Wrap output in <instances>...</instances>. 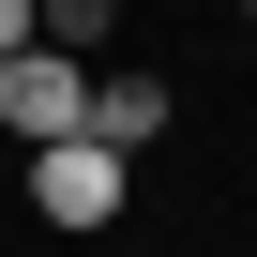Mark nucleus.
Returning <instances> with one entry per match:
<instances>
[{
  "label": "nucleus",
  "mask_w": 257,
  "mask_h": 257,
  "mask_svg": "<svg viewBox=\"0 0 257 257\" xmlns=\"http://www.w3.org/2000/svg\"><path fill=\"white\" fill-rule=\"evenodd\" d=\"M0 137H16V152H61V137H91V61H61V46H16V61H0Z\"/></svg>",
  "instance_id": "f257e3e1"
},
{
  "label": "nucleus",
  "mask_w": 257,
  "mask_h": 257,
  "mask_svg": "<svg viewBox=\"0 0 257 257\" xmlns=\"http://www.w3.org/2000/svg\"><path fill=\"white\" fill-rule=\"evenodd\" d=\"M16 46H31V0H0V61H16Z\"/></svg>",
  "instance_id": "39448f33"
},
{
  "label": "nucleus",
  "mask_w": 257,
  "mask_h": 257,
  "mask_svg": "<svg viewBox=\"0 0 257 257\" xmlns=\"http://www.w3.org/2000/svg\"><path fill=\"white\" fill-rule=\"evenodd\" d=\"M121 197H137V167H121V152H91V137L31 152V212H46V227H76V242H91V227H106Z\"/></svg>",
  "instance_id": "f03ea898"
},
{
  "label": "nucleus",
  "mask_w": 257,
  "mask_h": 257,
  "mask_svg": "<svg viewBox=\"0 0 257 257\" xmlns=\"http://www.w3.org/2000/svg\"><path fill=\"white\" fill-rule=\"evenodd\" d=\"M106 31H121L106 0H31V46H61V61H106Z\"/></svg>",
  "instance_id": "20e7f679"
},
{
  "label": "nucleus",
  "mask_w": 257,
  "mask_h": 257,
  "mask_svg": "<svg viewBox=\"0 0 257 257\" xmlns=\"http://www.w3.org/2000/svg\"><path fill=\"white\" fill-rule=\"evenodd\" d=\"M167 137V76H91V152H121V167H137Z\"/></svg>",
  "instance_id": "7ed1b4c3"
}]
</instances>
